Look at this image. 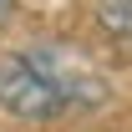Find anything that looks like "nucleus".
I'll return each mask as SVG.
<instances>
[{
	"mask_svg": "<svg viewBox=\"0 0 132 132\" xmlns=\"http://www.w3.org/2000/svg\"><path fill=\"white\" fill-rule=\"evenodd\" d=\"M20 61L61 97V107H102L112 97V81L71 46H31V51H20Z\"/></svg>",
	"mask_w": 132,
	"mask_h": 132,
	"instance_id": "1",
	"label": "nucleus"
},
{
	"mask_svg": "<svg viewBox=\"0 0 132 132\" xmlns=\"http://www.w3.org/2000/svg\"><path fill=\"white\" fill-rule=\"evenodd\" d=\"M0 112L20 117V122H51V117H61L66 107H61V97H56L20 56H5V61H0Z\"/></svg>",
	"mask_w": 132,
	"mask_h": 132,
	"instance_id": "2",
	"label": "nucleus"
},
{
	"mask_svg": "<svg viewBox=\"0 0 132 132\" xmlns=\"http://www.w3.org/2000/svg\"><path fill=\"white\" fill-rule=\"evenodd\" d=\"M10 10H15V0H0V31H5V20H10Z\"/></svg>",
	"mask_w": 132,
	"mask_h": 132,
	"instance_id": "3",
	"label": "nucleus"
}]
</instances>
